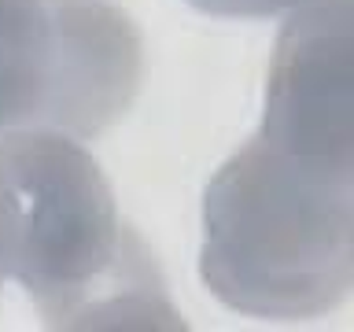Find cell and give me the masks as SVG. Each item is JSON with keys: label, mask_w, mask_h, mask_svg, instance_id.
Returning a JSON list of instances; mask_svg holds the SVG:
<instances>
[{"label": "cell", "mask_w": 354, "mask_h": 332, "mask_svg": "<svg viewBox=\"0 0 354 332\" xmlns=\"http://www.w3.org/2000/svg\"><path fill=\"white\" fill-rule=\"evenodd\" d=\"M19 199L15 281L52 329H181L151 251L74 137L0 144Z\"/></svg>", "instance_id": "obj_1"}, {"label": "cell", "mask_w": 354, "mask_h": 332, "mask_svg": "<svg viewBox=\"0 0 354 332\" xmlns=\"http://www.w3.org/2000/svg\"><path fill=\"white\" fill-rule=\"evenodd\" d=\"M199 273L240 314H328L354 295V192L303 174L254 133L207 185Z\"/></svg>", "instance_id": "obj_2"}, {"label": "cell", "mask_w": 354, "mask_h": 332, "mask_svg": "<svg viewBox=\"0 0 354 332\" xmlns=\"http://www.w3.org/2000/svg\"><path fill=\"white\" fill-rule=\"evenodd\" d=\"M140 82V33L115 4L0 0V144L26 133L100 137Z\"/></svg>", "instance_id": "obj_3"}, {"label": "cell", "mask_w": 354, "mask_h": 332, "mask_svg": "<svg viewBox=\"0 0 354 332\" xmlns=\"http://www.w3.org/2000/svg\"><path fill=\"white\" fill-rule=\"evenodd\" d=\"M259 137L303 174L354 192V0L292 11L273 44Z\"/></svg>", "instance_id": "obj_4"}, {"label": "cell", "mask_w": 354, "mask_h": 332, "mask_svg": "<svg viewBox=\"0 0 354 332\" xmlns=\"http://www.w3.org/2000/svg\"><path fill=\"white\" fill-rule=\"evenodd\" d=\"M15 259H19V199L4 163H0V284H4V277H15Z\"/></svg>", "instance_id": "obj_5"}, {"label": "cell", "mask_w": 354, "mask_h": 332, "mask_svg": "<svg viewBox=\"0 0 354 332\" xmlns=\"http://www.w3.org/2000/svg\"><path fill=\"white\" fill-rule=\"evenodd\" d=\"M188 4L225 19H270V15H284V11H299L314 4V0H188Z\"/></svg>", "instance_id": "obj_6"}]
</instances>
